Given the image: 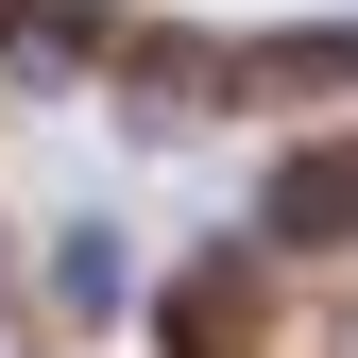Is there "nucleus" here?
Here are the masks:
<instances>
[{
    "mask_svg": "<svg viewBox=\"0 0 358 358\" xmlns=\"http://www.w3.org/2000/svg\"><path fill=\"white\" fill-rule=\"evenodd\" d=\"M256 85H358V17H307V34H239Z\"/></svg>",
    "mask_w": 358,
    "mask_h": 358,
    "instance_id": "obj_3",
    "label": "nucleus"
},
{
    "mask_svg": "<svg viewBox=\"0 0 358 358\" xmlns=\"http://www.w3.org/2000/svg\"><path fill=\"white\" fill-rule=\"evenodd\" d=\"M256 239H273V256H358V137L290 154L273 188H256Z\"/></svg>",
    "mask_w": 358,
    "mask_h": 358,
    "instance_id": "obj_1",
    "label": "nucleus"
},
{
    "mask_svg": "<svg viewBox=\"0 0 358 358\" xmlns=\"http://www.w3.org/2000/svg\"><path fill=\"white\" fill-rule=\"evenodd\" d=\"M120 0H0V69H34V85H69V69H120Z\"/></svg>",
    "mask_w": 358,
    "mask_h": 358,
    "instance_id": "obj_2",
    "label": "nucleus"
}]
</instances>
